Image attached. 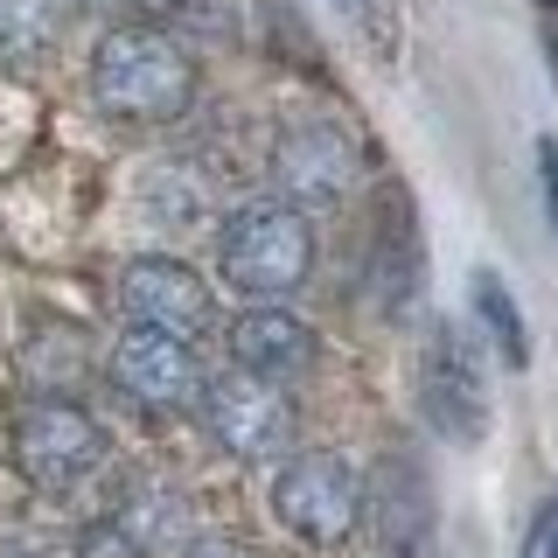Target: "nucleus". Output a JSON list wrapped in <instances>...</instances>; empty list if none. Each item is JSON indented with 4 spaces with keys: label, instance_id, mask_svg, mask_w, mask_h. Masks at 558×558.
Returning <instances> with one entry per match:
<instances>
[{
    "label": "nucleus",
    "instance_id": "nucleus-6",
    "mask_svg": "<svg viewBox=\"0 0 558 558\" xmlns=\"http://www.w3.org/2000/svg\"><path fill=\"white\" fill-rule=\"evenodd\" d=\"M14 461L35 488H77L105 461V433L98 418L70 398H43L14 418Z\"/></svg>",
    "mask_w": 558,
    "mask_h": 558
},
{
    "label": "nucleus",
    "instance_id": "nucleus-14",
    "mask_svg": "<svg viewBox=\"0 0 558 558\" xmlns=\"http://www.w3.org/2000/svg\"><path fill=\"white\" fill-rule=\"evenodd\" d=\"M475 314H482L488 342L502 349V363H510V371H523V363H531V328H523V314H517V301H510V287H502L496 272H475Z\"/></svg>",
    "mask_w": 558,
    "mask_h": 558
},
{
    "label": "nucleus",
    "instance_id": "nucleus-8",
    "mask_svg": "<svg viewBox=\"0 0 558 558\" xmlns=\"http://www.w3.org/2000/svg\"><path fill=\"white\" fill-rule=\"evenodd\" d=\"M112 377L133 405L147 412H189L203 398V363L182 336H161V328H133L112 349Z\"/></svg>",
    "mask_w": 558,
    "mask_h": 558
},
{
    "label": "nucleus",
    "instance_id": "nucleus-17",
    "mask_svg": "<svg viewBox=\"0 0 558 558\" xmlns=\"http://www.w3.org/2000/svg\"><path fill=\"white\" fill-rule=\"evenodd\" d=\"M77 558H147V551H140V545H133V531L112 517V523H92V531H84Z\"/></svg>",
    "mask_w": 558,
    "mask_h": 558
},
{
    "label": "nucleus",
    "instance_id": "nucleus-1",
    "mask_svg": "<svg viewBox=\"0 0 558 558\" xmlns=\"http://www.w3.org/2000/svg\"><path fill=\"white\" fill-rule=\"evenodd\" d=\"M92 98L126 126H161L189 112L196 63L168 28H112L92 57Z\"/></svg>",
    "mask_w": 558,
    "mask_h": 558
},
{
    "label": "nucleus",
    "instance_id": "nucleus-12",
    "mask_svg": "<svg viewBox=\"0 0 558 558\" xmlns=\"http://www.w3.org/2000/svg\"><path fill=\"white\" fill-rule=\"evenodd\" d=\"M426 293V252H418V223H412V196L384 189V223H377V301L391 314H412Z\"/></svg>",
    "mask_w": 558,
    "mask_h": 558
},
{
    "label": "nucleus",
    "instance_id": "nucleus-7",
    "mask_svg": "<svg viewBox=\"0 0 558 558\" xmlns=\"http://www.w3.org/2000/svg\"><path fill=\"white\" fill-rule=\"evenodd\" d=\"M272 182H279V203L293 209H328L349 196L356 182V140H349L336 119H301L272 140Z\"/></svg>",
    "mask_w": 558,
    "mask_h": 558
},
{
    "label": "nucleus",
    "instance_id": "nucleus-10",
    "mask_svg": "<svg viewBox=\"0 0 558 558\" xmlns=\"http://www.w3.org/2000/svg\"><path fill=\"white\" fill-rule=\"evenodd\" d=\"M377 558H433V482L412 453H384L371 488Z\"/></svg>",
    "mask_w": 558,
    "mask_h": 558
},
{
    "label": "nucleus",
    "instance_id": "nucleus-16",
    "mask_svg": "<svg viewBox=\"0 0 558 558\" xmlns=\"http://www.w3.org/2000/svg\"><path fill=\"white\" fill-rule=\"evenodd\" d=\"M336 14L377 49V57H391V49H398V22H391V8H384V0H336Z\"/></svg>",
    "mask_w": 558,
    "mask_h": 558
},
{
    "label": "nucleus",
    "instance_id": "nucleus-21",
    "mask_svg": "<svg viewBox=\"0 0 558 558\" xmlns=\"http://www.w3.org/2000/svg\"><path fill=\"white\" fill-rule=\"evenodd\" d=\"M545 8H551V0H545Z\"/></svg>",
    "mask_w": 558,
    "mask_h": 558
},
{
    "label": "nucleus",
    "instance_id": "nucleus-20",
    "mask_svg": "<svg viewBox=\"0 0 558 558\" xmlns=\"http://www.w3.org/2000/svg\"><path fill=\"white\" fill-rule=\"evenodd\" d=\"M189 558H252V545H244V537H196Z\"/></svg>",
    "mask_w": 558,
    "mask_h": 558
},
{
    "label": "nucleus",
    "instance_id": "nucleus-11",
    "mask_svg": "<svg viewBox=\"0 0 558 558\" xmlns=\"http://www.w3.org/2000/svg\"><path fill=\"white\" fill-rule=\"evenodd\" d=\"M231 356L244 377H266V384H293L314 371V328L301 314H287L279 301H258L252 314L231 322Z\"/></svg>",
    "mask_w": 558,
    "mask_h": 558
},
{
    "label": "nucleus",
    "instance_id": "nucleus-13",
    "mask_svg": "<svg viewBox=\"0 0 558 558\" xmlns=\"http://www.w3.org/2000/svg\"><path fill=\"white\" fill-rule=\"evenodd\" d=\"M63 14L70 0H0V57H43L63 35Z\"/></svg>",
    "mask_w": 558,
    "mask_h": 558
},
{
    "label": "nucleus",
    "instance_id": "nucleus-9",
    "mask_svg": "<svg viewBox=\"0 0 558 558\" xmlns=\"http://www.w3.org/2000/svg\"><path fill=\"white\" fill-rule=\"evenodd\" d=\"M119 307H126L133 328H161V336H203L217 301H209V287L196 272L182 266V258H133L126 272H119Z\"/></svg>",
    "mask_w": 558,
    "mask_h": 558
},
{
    "label": "nucleus",
    "instance_id": "nucleus-15",
    "mask_svg": "<svg viewBox=\"0 0 558 558\" xmlns=\"http://www.w3.org/2000/svg\"><path fill=\"white\" fill-rule=\"evenodd\" d=\"M147 14H161L174 28H196V35H223L231 28V0H140Z\"/></svg>",
    "mask_w": 558,
    "mask_h": 558
},
{
    "label": "nucleus",
    "instance_id": "nucleus-4",
    "mask_svg": "<svg viewBox=\"0 0 558 558\" xmlns=\"http://www.w3.org/2000/svg\"><path fill=\"white\" fill-rule=\"evenodd\" d=\"M272 510L307 545H342L363 523V482L342 453H287L272 482Z\"/></svg>",
    "mask_w": 558,
    "mask_h": 558
},
{
    "label": "nucleus",
    "instance_id": "nucleus-18",
    "mask_svg": "<svg viewBox=\"0 0 558 558\" xmlns=\"http://www.w3.org/2000/svg\"><path fill=\"white\" fill-rule=\"evenodd\" d=\"M517 558H558V496L537 502V517H531V531H523V551Z\"/></svg>",
    "mask_w": 558,
    "mask_h": 558
},
{
    "label": "nucleus",
    "instance_id": "nucleus-2",
    "mask_svg": "<svg viewBox=\"0 0 558 558\" xmlns=\"http://www.w3.org/2000/svg\"><path fill=\"white\" fill-rule=\"evenodd\" d=\"M217 258H223V287L252 293V301H287L314 266L307 209H293L279 196L231 209V217H223V238H217Z\"/></svg>",
    "mask_w": 558,
    "mask_h": 558
},
{
    "label": "nucleus",
    "instance_id": "nucleus-19",
    "mask_svg": "<svg viewBox=\"0 0 558 558\" xmlns=\"http://www.w3.org/2000/svg\"><path fill=\"white\" fill-rule=\"evenodd\" d=\"M537 174H545V209H551V231H558V140H537Z\"/></svg>",
    "mask_w": 558,
    "mask_h": 558
},
{
    "label": "nucleus",
    "instance_id": "nucleus-3",
    "mask_svg": "<svg viewBox=\"0 0 558 558\" xmlns=\"http://www.w3.org/2000/svg\"><path fill=\"white\" fill-rule=\"evenodd\" d=\"M418 405H426L433 433L447 447H475L488 433V371L482 349L461 322H440L426 336V356H418Z\"/></svg>",
    "mask_w": 558,
    "mask_h": 558
},
{
    "label": "nucleus",
    "instance_id": "nucleus-5",
    "mask_svg": "<svg viewBox=\"0 0 558 558\" xmlns=\"http://www.w3.org/2000/svg\"><path fill=\"white\" fill-rule=\"evenodd\" d=\"M196 405L209 412V433L238 453V461H287L293 453V433H301V412H293L287 384H266V377H217L203 384Z\"/></svg>",
    "mask_w": 558,
    "mask_h": 558
}]
</instances>
